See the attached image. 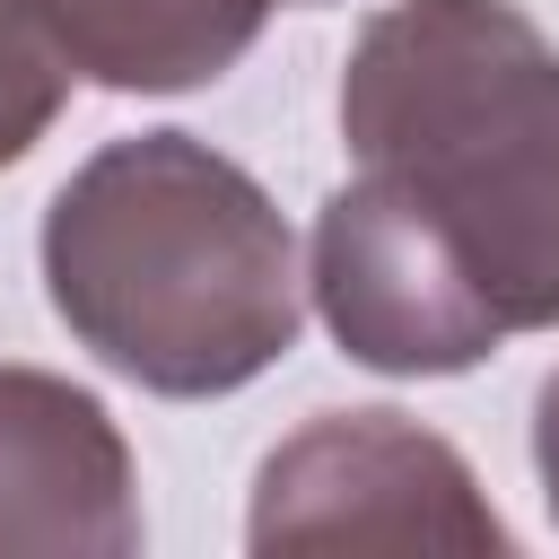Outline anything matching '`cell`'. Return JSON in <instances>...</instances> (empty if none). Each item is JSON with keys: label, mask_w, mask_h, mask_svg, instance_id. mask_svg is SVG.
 <instances>
[{"label": "cell", "mask_w": 559, "mask_h": 559, "mask_svg": "<svg viewBox=\"0 0 559 559\" xmlns=\"http://www.w3.org/2000/svg\"><path fill=\"white\" fill-rule=\"evenodd\" d=\"M44 297L96 367L166 402L253 384L297 349L306 323L288 218L192 131L105 140L52 192Z\"/></svg>", "instance_id": "obj_1"}, {"label": "cell", "mask_w": 559, "mask_h": 559, "mask_svg": "<svg viewBox=\"0 0 559 559\" xmlns=\"http://www.w3.org/2000/svg\"><path fill=\"white\" fill-rule=\"evenodd\" d=\"M341 140L515 332L559 323V44L515 0H393L341 70Z\"/></svg>", "instance_id": "obj_2"}, {"label": "cell", "mask_w": 559, "mask_h": 559, "mask_svg": "<svg viewBox=\"0 0 559 559\" xmlns=\"http://www.w3.org/2000/svg\"><path fill=\"white\" fill-rule=\"evenodd\" d=\"M253 550H507L472 463L402 411H323L253 472Z\"/></svg>", "instance_id": "obj_3"}, {"label": "cell", "mask_w": 559, "mask_h": 559, "mask_svg": "<svg viewBox=\"0 0 559 559\" xmlns=\"http://www.w3.org/2000/svg\"><path fill=\"white\" fill-rule=\"evenodd\" d=\"M306 288L323 332L376 376H463L507 341L454 245L376 175H349L314 210Z\"/></svg>", "instance_id": "obj_4"}, {"label": "cell", "mask_w": 559, "mask_h": 559, "mask_svg": "<svg viewBox=\"0 0 559 559\" xmlns=\"http://www.w3.org/2000/svg\"><path fill=\"white\" fill-rule=\"evenodd\" d=\"M140 472L114 411L44 367H0V559H131Z\"/></svg>", "instance_id": "obj_5"}, {"label": "cell", "mask_w": 559, "mask_h": 559, "mask_svg": "<svg viewBox=\"0 0 559 559\" xmlns=\"http://www.w3.org/2000/svg\"><path fill=\"white\" fill-rule=\"evenodd\" d=\"M280 0H35L52 52L114 96H183L227 79Z\"/></svg>", "instance_id": "obj_6"}, {"label": "cell", "mask_w": 559, "mask_h": 559, "mask_svg": "<svg viewBox=\"0 0 559 559\" xmlns=\"http://www.w3.org/2000/svg\"><path fill=\"white\" fill-rule=\"evenodd\" d=\"M70 79L79 70L52 52L35 0H0V166H17L52 131V114L70 105Z\"/></svg>", "instance_id": "obj_7"}, {"label": "cell", "mask_w": 559, "mask_h": 559, "mask_svg": "<svg viewBox=\"0 0 559 559\" xmlns=\"http://www.w3.org/2000/svg\"><path fill=\"white\" fill-rule=\"evenodd\" d=\"M533 472H542V498H550V524H559V367L533 393Z\"/></svg>", "instance_id": "obj_8"}, {"label": "cell", "mask_w": 559, "mask_h": 559, "mask_svg": "<svg viewBox=\"0 0 559 559\" xmlns=\"http://www.w3.org/2000/svg\"><path fill=\"white\" fill-rule=\"evenodd\" d=\"M288 9H323V0H288Z\"/></svg>", "instance_id": "obj_9"}]
</instances>
